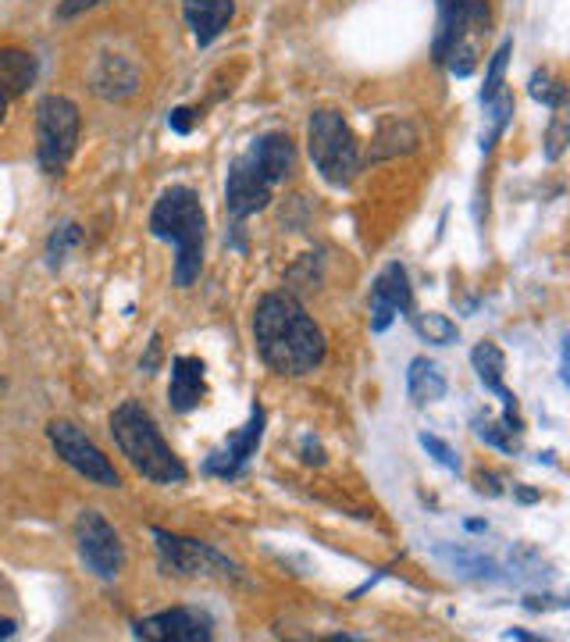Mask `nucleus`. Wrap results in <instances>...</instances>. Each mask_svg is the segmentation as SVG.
Returning <instances> with one entry per match:
<instances>
[{
    "label": "nucleus",
    "mask_w": 570,
    "mask_h": 642,
    "mask_svg": "<svg viewBox=\"0 0 570 642\" xmlns=\"http://www.w3.org/2000/svg\"><path fill=\"white\" fill-rule=\"evenodd\" d=\"M50 446L58 450V457L68 464L72 471H79L86 482H93L100 489H118L122 478L111 468V461L93 446V439L72 421H50L47 425Z\"/></svg>",
    "instance_id": "8"
},
{
    "label": "nucleus",
    "mask_w": 570,
    "mask_h": 642,
    "mask_svg": "<svg viewBox=\"0 0 570 642\" xmlns=\"http://www.w3.org/2000/svg\"><path fill=\"white\" fill-rule=\"evenodd\" d=\"M157 357H161V336L150 339V354H147L143 364H139V368H143L147 375H154V372H157Z\"/></svg>",
    "instance_id": "30"
},
{
    "label": "nucleus",
    "mask_w": 570,
    "mask_h": 642,
    "mask_svg": "<svg viewBox=\"0 0 570 642\" xmlns=\"http://www.w3.org/2000/svg\"><path fill=\"white\" fill-rule=\"evenodd\" d=\"M75 543H79V557L97 578H118L122 564H125V550L118 532L107 525L104 514L97 511H83L79 521H75Z\"/></svg>",
    "instance_id": "9"
},
{
    "label": "nucleus",
    "mask_w": 570,
    "mask_h": 642,
    "mask_svg": "<svg viewBox=\"0 0 570 642\" xmlns=\"http://www.w3.org/2000/svg\"><path fill=\"white\" fill-rule=\"evenodd\" d=\"M261 439H264V407L253 404L250 421H246L243 428H239L236 436H228L218 450L207 453L204 475H214V478H236V475H243L246 464H250V457H257Z\"/></svg>",
    "instance_id": "12"
},
{
    "label": "nucleus",
    "mask_w": 570,
    "mask_h": 642,
    "mask_svg": "<svg viewBox=\"0 0 570 642\" xmlns=\"http://www.w3.org/2000/svg\"><path fill=\"white\" fill-rule=\"evenodd\" d=\"M83 243V232H79V225H61V229L50 236V243H47V264L50 268H58V264H65L68 257V250L72 247H79Z\"/></svg>",
    "instance_id": "24"
},
{
    "label": "nucleus",
    "mask_w": 570,
    "mask_h": 642,
    "mask_svg": "<svg viewBox=\"0 0 570 642\" xmlns=\"http://www.w3.org/2000/svg\"><path fill=\"white\" fill-rule=\"evenodd\" d=\"M307 143H311V161L318 165L325 182L332 186L353 182V175L360 168V147L339 111H314L307 125Z\"/></svg>",
    "instance_id": "5"
},
{
    "label": "nucleus",
    "mask_w": 570,
    "mask_h": 642,
    "mask_svg": "<svg viewBox=\"0 0 570 642\" xmlns=\"http://www.w3.org/2000/svg\"><path fill=\"white\" fill-rule=\"evenodd\" d=\"M485 111H489V129L481 133V154H489L492 147H496V140L503 136L506 122L514 118V97L510 93H496L492 100H485Z\"/></svg>",
    "instance_id": "21"
},
{
    "label": "nucleus",
    "mask_w": 570,
    "mask_h": 642,
    "mask_svg": "<svg viewBox=\"0 0 570 642\" xmlns=\"http://www.w3.org/2000/svg\"><path fill=\"white\" fill-rule=\"evenodd\" d=\"M253 343L271 372L300 379L321 368L325 336L293 293H268L253 307Z\"/></svg>",
    "instance_id": "1"
},
{
    "label": "nucleus",
    "mask_w": 570,
    "mask_h": 642,
    "mask_svg": "<svg viewBox=\"0 0 570 642\" xmlns=\"http://www.w3.org/2000/svg\"><path fill=\"white\" fill-rule=\"evenodd\" d=\"M97 4H107V0H65V4L58 8V18H75V15H83V11H90Z\"/></svg>",
    "instance_id": "28"
},
{
    "label": "nucleus",
    "mask_w": 570,
    "mask_h": 642,
    "mask_svg": "<svg viewBox=\"0 0 570 642\" xmlns=\"http://www.w3.org/2000/svg\"><path fill=\"white\" fill-rule=\"evenodd\" d=\"M275 186L264 179V172L253 165L250 150L246 154H239L232 161V168H228V182H225V214L232 218L236 225L246 222L250 214H257L268 207Z\"/></svg>",
    "instance_id": "10"
},
{
    "label": "nucleus",
    "mask_w": 570,
    "mask_h": 642,
    "mask_svg": "<svg viewBox=\"0 0 570 642\" xmlns=\"http://www.w3.org/2000/svg\"><path fill=\"white\" fill-rule=\"evenodd\" d=\"M414 293H410V279L403 264H385L378 272V279L371 282V329L385 332L392 322H396L400 311H410Z\"/></svg>",
    "instance_id": "13"
},
{
    "label": "nucleus",
    "mask_w": 570,
    "mask_h": 642,
    "mask_svg": "<svg viewBox=\"0 0 570 642\" xmlns=\"http://www.w3.org/2000/svg\"><path fill=\"white\" fill-rule=\"evenodd\" d=\"M414 329H417V336H425L428 343H439V347H449V343H456V325L446 318V314H439V311H425V314H417L414 318Z\"/></svg>",
    "instance_id": "22"
},
{
    "label": "nucleus",
    "mask_w": 570,
    "mask_h": 642,
    "mask_svg": "<svg viewBox=\"0 0 570 642\" xmlns=\"http://www.w3.org/2000/svg\"><path fill=\"white\" fill-rule=\"evenodd\" d=\"M421 446H425L428 453H432V457H435V461H439L446 471H460V457H456L453 446H449V443H442L439 436H428V432H421Z\"/></svg>",
    "instance_id": "27"
},
{
    "label": "nucleus",
    "mask_w": 570,
    "mask_h": 642,
    "mask_svg": "<svg viewBox=\"0 0 570 642\" xmlns=\"http://www.w3.org/2000/svg\"><path fill=\"white\" fill-rule=\"evenodd\" d=\"M471 364H474V372H478V382L489 389V393H496L499 396V404H503V414H499V421L503 425H510L514 432H524V421H521V407H517V396L506 389L503 382V372H506V357H503V350L496 343H478L474 347V354H471Z\"/></svg>",
    "instance_id": "14"
},
{
    "label": "nucleus",
    "mask_w": 570,
    "mask_h": 642,
    "mask_svg": "<svg viewBox=\"0 0 570 642\" xmlns=\"http://www.w3.org/2000/svg\"><path fill=\"white\" fill-rule=\"evenodd\" d=\"M474 432H478V439H485L489 446H496L503 453L521 450V436H524V432H514V428L503 425L499 418L496 421H492V418H474Z\"/></svg>",
    "instance_id": "23"
},
{
    "label": "nucleus",
    "mask_w": 570,
    "mask_h": 642,
    "mask_svg": "<svg viewBox=\"0 0 570 642\" xmlns=\"http://www.w3.org/2000/svg\"><path fill=\"white\" fill-rule=\"evenodd\" d=\"M250 158H253V165L264 172V179L278 186L289 179V172H293L296 150L286 133H264L261 140L250 143Z\"/></svg>",
    "instance_id": "16"
},
{
    "label": "nucleus",
    "mask_w": 570,
    "mask_h": 642,
    "mask_svg": "<svg viewBox=\"0 0 570 642\" xmlns=\"http://www.w3.org/2000/svg\"><path fill=\"white\" fill-rule=\"evenodd\" d=\"M157 543V561L164 575L175 578H232V582H243V568L236 561H228L225 553H218L207 543H197V539H182L172 536L164 528H150Z\"/></svg>",
    "instance_id": "7"
},
{
    "label": "nucleus",
    "mask_w": 570,
    "mask_h": 642,
    "mask_svg": "<svg viewBox=\"0 0 570 642\" xmlns=\"http://www.w3.org/2000/svg\"><path fill=\"white\" fill-rule=\"evenodd\" d=\"M531 97L542 100V104H549V108H560L563 86H553L549 72H535V75H531Z\"/></svg>",
    "instance_id": "26"
},
{
    "label": "nucleus",
    "mask_w": 570,
    "mask_h": 642,
    "mask_svg": "<svg viewBox=\"0 0 570 642\" xmlns=\"http://www.w3.org/2000/svg\"><path fill=\"white\" fill-rule=\"evenodd\" d=\"M510 50H514V43L503 40L496 54H492L489 72H485V90H481V104H485V100H492L496 93H503V72H506V61H510Z\"/></svg>",
    "instance_id": "25"
},
{
    "label": "nucleus",
    "mask_w": 570,
    "mask_h": 642,
    "mask_svg": "<svg viewBox=\"0 0 570 642\" xmlns=\"http://www.w3.org/2000/svg\"><path fill=\"white\" fill-rule=\"evenodd\" d=\"M207 396V368L200 357H175L172 361V386H168V404L172 411L189 414L204 404Z\"/></svg>",
    "instance_id": "15"
},
{
    "label": "nucleus",
    "mask_w": 570,
    "mask_h": 642,
    "mask_svg": "<svg viewBox=\"0 0 570 642\" xmlns=\"http://www.w3.org/2000/svg\"><path fill=\"white\" fill-rule=\"evenodd\" d=\"M8 635H15V621L0 618V639H8Z\"/></svg>",
    "instance_id": "32"
},
{
    "label": "nucleus",
    "mask_w": 570,
    "mask_h": 642,
    "mask_svg": "<svg viewBox=\"0 0 570 642\" xmlns=\"http://www.w3.org/2000/svg\"><path fill=\"white\" fill-rule=\"evenodd\" d=\"M79 143V108L68 97H43L36 104V154L47 175H61Z\"/></svg>",
    "instance_id": "6"
},
{
    "label": "nucleus",
    "mask_w": 570,
    "mask_h": 642,
    "mask_svg": "<svg viewBox=\"0 0 570 642\" xmlns=\"http://www.w3.org/2000/svg\"><path fill=\"white\" fill-rule=\"evenodd\" d=\"M168 122H172V129H175V133H182V136H186L189 129H193V111H189V108H175Z\"/></svg>",
    "instance_id": "29"
},
{
    "label": "nucleus",
    "mask_w": 570,
    "mask_h": 642,
    "mask_svg": "<svg viewBox=\"0 0 570 642\" xmlns=\"http://www.w3.org/2000/svg\"><path fill=\"white\" fill-rule=\"evenodd\" d=\"M150 232L175 247V286L189 289L204 272L207 214L189 186H172L150 211Z\"/></svg>",
    "instance_id": "2"
},
{
    "label": "nucleus",
    "mask_w": 570,
    "mask_h": 642,
    "mask_svg": "<svg viewBox=\"0 0 570 642\" xmlns=\"http://www.w3.org/2000/svg\"><path fill=\"white\" fill-rule=\"evenodd\" d=\"M4 111H8V97L0 93V122H4Z\"/></svg>",
    "instance_id": "33"
},
{
    "label": "nucleus",
    "mask_w": 570,
    "mask_h": 642,
    "mask_svg": "<svg viewBox=\"0 0 570 642\" xmlns=\"http://www.w3.org/2000/svg\"><path fill=\"white\" fill-rule=\"evenodd\" d=\"M111 436H114V443H118V450L129 457L132 468L143 478H150V482L182 486L189 478L186 464L175 457L168 443H164L157 421L150 418V411L143 404H136V400H125L122 407H114Z\"/></svg>",
    "instance_id": "3"
},
{
    "label": "nucleus",
    "mask_w": 570,
    "mask_h": 642,
    "mask_svg": "<svg viewBox=\"0 0 570 642\" xmlns=\"http://www.w3.org/2000/svg\"><path fill=\"white\" fill-rule=\"evenodd\" d=\"M132 635L147 642H207L214 639V618L200 607H175L136 621Z\"/></svg>",
    "instance_id": "11"
},
{
    "label": "nucleus",
    "mask_w": 570,
    "mask_h": 642,
    "mask_svg": "<svg viewBox=\"0 0 570 642\" xmlns=\"http://www.w3.org/2000/svg\"><path fill=\"white\" fill-rule=\"evenodd\" d=\"M407 396L414 400L417 407L435 404V400L446 396V379H442L439 364L428 357H414L410 372H407Z\"/></svg>",
    "instance_id": "18"
},
{
    "label": "nucleus",
    "mask_w": 570,
    "mask_h": 642,
    "mask_svg": "<svg viewBox=\"0 0 570 642\" xmlns=\"http://www.w3.org/2000/svg\"><path fill=\"white\" fill-rule=\"evenodd\" d=\"M182 11H186L189 29L197 36V43L207 47L228 29V22L236 15V4L232 0H182Z\"/></svg>",
    "instance_id": "17"
},
{
    "label": "nucleus",
    "mask_w": 570,
    "mask_h": 642,
    "mask_svg": "<svg viewBox=\"0 0 570 642\" xmlns=\"http://www.w3.org/2000/svg\"><path fill=\"white\" fill-rule=\"evenodd\" d=\"M0 386H4V382H0Z\"/></svg>",
    "instance_id": "34"
},
{
    "label": "nucleus",
    "mask_w": 570,
    "mask_h": 642,
    "mask_svg": "<svg viewBox=\"0 0 570 642\" xmlns=\"http://www.w3.org/2000/svg\"><path fill=\"white\" fill-rule=\"evenodd\" d=\"M478 493H489V496H499L503 489L496 486V475H478Z\"/></svg>",
    "instance_id": "31"
},
{
    "label": "nucleus",
    "mask_w": 570,
    "mask_h": 642,
    "mask_svg": "<svg viewBox=\"0 0 570 642\" xmlns=\"http://www.w3.org/2000/svg\"><path fill=\"white\" fill-rule=\"evenodd\" d=\"M125 68H129V61H125V58H114V61L104 58V61H100V68L93 72V90L100 97H111V100L132 97L139 75L136 72H125Z\"/></svg>",
    "instance_id": "20"
},
{
    "label": "nucleus",
    "mask_w": 570,
    "mask_h": 642,
    "mask_svg": "<svg viewBox=\"0 0 570 642\" xmlns=\"http://www.w3.org/2000/svg\"><path fill=\"white\" fill-rule=\"evenodd\" d=\"M489 33L485 0H439V29H435V61H442L456 79H467L478 68L474 40Z\"/></svg>",
    "instance_id": "4"
},
{
    "label": "nucleus",
    "mask_w": 570,
    "mask_h": 642,
    "mask_svg": "<svg viewBox=\"0 0 570 642\" xmlns=\"http://www.w3.org/2000/svg\"><path fill=\"white\" fill-rule=\"evenodd\" d=\"M36 83V58L25 50H0V93L18 97Z\"/></svg>",
    "instance_id": "19"
}]
</instances>
